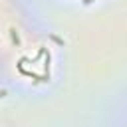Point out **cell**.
I'll return each mask as SVG.
<instances>
[{
	"label": "cell",
	"mask_w": 127,
	"mask_h": 127,
	"mask_svg": "<svg viewBox=\"0 0 127 127\" xmlns=\"http://www.w3.org/2000/svg\"><path fill=\"white\" fill-rule=\"evenodd\" d=\"M2 95H6V91H0V97H2Z\"/></svg>",
	"instance_id": "cell-1"
}]
</instances>
